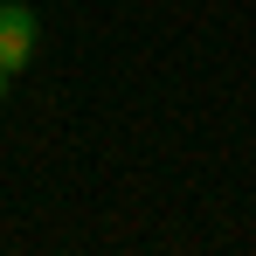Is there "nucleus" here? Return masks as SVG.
<instances>
[{
  "mask_svg": "<svg viewBox=\"0 0 256 256\" xmlns=\"http://www.w3.org/2000/svg\"><path fill=\"white\" fill-rule=\"evenodd\" d=\"M28 56H35V7H21V0H0V70L14 76Z\"/></svg>",
  "mask_w": 256,
  "mask_h": 256,
  "instance_id": "1",
  "label": "nucleus"
},
{
  "mask_svg": "<svg viewBox=\"0 0 256 256\" xmlns=\"http://www.w3.org/2000/svg\"><path fill=\"white\" fill-rule=\"evenodd\" d=\"M0 97H7V70H0Z\"/></svg>",
  "mask_w": 256,
  "mask_h": 256,
  "instance_id": "2",
  "label": "nucleus"
}]
</instances>
